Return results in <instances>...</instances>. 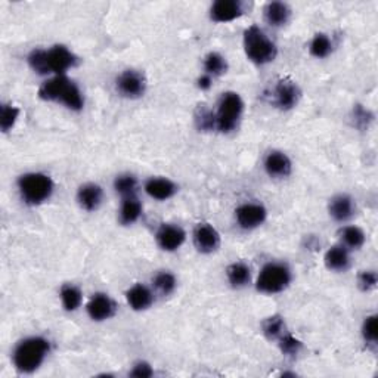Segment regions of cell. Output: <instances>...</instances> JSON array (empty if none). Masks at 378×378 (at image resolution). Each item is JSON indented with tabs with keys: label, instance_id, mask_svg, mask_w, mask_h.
Wrapping results in <instances>:
<instances>
[{
	"label": "cell",
	"instance_id": "1",
	"mask_svg": "<svg viewBox=\"0 0 378 378\" xmlns=\"http://www.w3.org/2000/svg\"><path fill=\"white\" fill-rule=\"evenodd\" d=\"M30 68L39 76H66V72L77 66L79 58L64 45L50 49H33L27 57Z\"/></svg>",
	"mask_w": 378,
	"mask_h": 378
},
{
	"label": "cell",
	"instance_id": "2",
	"mask_svg": "<svg viewBox=\"0 0 378 378\" xmlns=\"http://www.w3.org/2000/svg\"><path fill=\"white\" fill-rule=\"evenodd\" d=\"M39 98L48 102L66 105L71 111H81L85 107L83 93L74 81L67 76H54L39 88Z\"/></svg>",
	"mask_w": 378,
	"mask_h": 378
},
{
	"label": "cell",
	"instance_id": "3",
	"mask_svg": "<svg viewBox=\"0 0 378 378\" xmlns=\"http://www.w3.org/2000/svg\"><path fill=\"white\" fill-rule=\"evenodd\" d=\"M50 352V343L45 337L33 335L21 340L14 349L12 361L18 372L33 374L46 361Z\"/></svg>",
	"mask_w": 378,
	"mask_h": 378
},
{
	"label": "cell",
	"instance_id": "4",
	"mask_svg": "<svg viewBox=\"0 0 378 378\" xmlns=\"http://www.w3.org/2000/svg\"><path fill=\"white\" fill-rule=\"evenodd\" d=\"M243 45L247 58L257 66H266L278 55L277 45L259 26H251L244 31Z\"/></svg>",
	"mask_w": 378,
	"mask_h": 378
},
{
	"label": "cell",
	"instance_id": "5",
	"mask_svg": "<svg viewBox=\"0 0 378 378\" xmlns=\"http://www.w3.org/2000/svg\"><path fill=\"white\" fill-rule=\"evenodd\" d=\"M17 186L23 201L28 206L43 204L52 197L55 189L52 177L40 172H31L19 176Z\"/></svg>",
	"mask_w": 378,
	"mask_h": 378
},
{
	"label": "cell",
	"instance_id": "6",
	"mask_svg": "<svg viewBox=\"0 0 378 378\" xmlns=\"http://www.w3.org/2000/svg\"><path fill=\"white\" fill-rule=\"evenodd\" d=\"M291 269L284 261H269L256 279V290L263 294H278L287 290L291 284Z\"/></svg>",
	"mask_w": 378,
	"mask_h": 378
},
{
	"label": "cell",
	"instance_id": "7",
	"mask_svg": "<svg viewBox=\"0 0 378 378\" xmlns=\"http://www.w3.org/2000/svg\"><path fill=\"white\" fill-rule=\"evenodd\" d=\"M244 112V102L237 92H225L219 99L216 114V129L220 133L234 132Z\"/></svg>",
	"mask_w": 378,
	"mask_h": 378
},
{
	"label": "cell",
	"instance_id": "8",
	"mask_svg": "<svg viewBox=\"0 0 378 378\" xmlns=\"http://www.w3.org/2000/svg\"><path fill=\"white\" fill-rule=\"evenodd\" d=\"M115 88L121 97L128 99H138L146 92V79L138 70H124L115 80Z\"/></svg>",
	"mask_w": 378,
	"mask_h": 378
},
{
	"label": "cell",
	"instance_id": "9",
	"mask_svg": "<svg viewBox=\"0 0 378 378\" xmlns=\"http://www.w3.org/2000/svg\"><path fill=\"white\" fill-rule=\"evenodd\" d=\"M268 210L263 204L246 203L235 210V219L239 228L246 230H253L266 222Z\"/></svg>",
	"mask_w": 378,
	"mask_h": 378
},
{
	"label": "cell",
	"instance_id": "10",
	"mask_svg": "<svg viewBox=\"0 0 378 378\" xmlns=\"http://www.w3.org/2000/svg\"><path fill=\"white\" fill-rule=\"evenodd\" d=\"M192 238L195 248L203 255L215 253V251L219 250L220 243H222L217 229L210 223H198L194 229Z\"/></svg>",
	"mask_w": 378,
	"mask_h": 378
},
{
	"label": "cell",
	"instance_id": "11",
	"mask_svg": "<svg viewBox=\"0 0 378 378\" xmlns=\"http://www.w3.org/2000/svg\"><path fill=\"white\" fill-rule=\"evenodd\" d=\"M301 97L297 83L291 80H279L274 88V105L282 111L292 110Z\"/></svg>",
	"mask_w": 378,
	"mask_h": 378
},
{
	"label": "cell",
	"instance_id": "12",
	"mask_svg": "<svg viewBox=\"0 0 378 378\" xmlns=\"http://www.w3.org/2000/svg\"><path fill=\"white\" fill-rule=\"evenodd\" d=\"M157 244L163 250L167 251V253H172V251L179 250L185 239H186V232L177 225L173 223H163L159 230L155 234Z\"/></svg>",
	"mask_w": 378,
	"mask_h": 378
},
{
	"label": "cell",
	"instance_id": "13",
	"mask_svg": "<svg viewBox=\"0 0 378 378\" xmlns=\"http://www.w3.org/2000/svg\"><path fill=\"white\" fill-rule=\"evenodd\" d=\"M89 318L94 322H103L111 319L115 315V303L108 294H93L86 306Z\"/></svg>",
	"mask_w": 378,
	"mask_h": 378
},
{
	"label": "cell",
	"instance_id": "14",
	"mask_svg": "<svg viewBox=\"0 0 378 378\" xmlns=\"http://www.w3.org/2000/svg\"><path fill=\"white\" fill-rule=\"evenodd\" d=\"M244 14V5L239 0H217L210 8V18L215 23H230Z\"/></svg>",
	"mask_w": 378,
	"mask_h": 378
},
{
	"label": "cell",
	"instance_id": "15",
	"mask_svg": "<svg viewBox=\"0 0 378 378\" xmlns=\"http://www.w3.org/2000/svg\"><path fill=\"white\" fill-rule=\"evenodd\" d=\"M265 170L270 177L275 179H286L291 175L292 164L288 155L282 151H270L265 159Z\"/></svg>",
	"mask_w": 378,
	"mask_h": 378
},
{
	"label": "cell",
	"instance_id": "16",
	"mask_svg": "<svg viewBox=\"0 0 378 378\" xmlns=\"http://www.w3.org/2000/svg\"><path fill=\"white\" fill-rule=\"evenodd\" d=\"M328 212L335 222H340V223L348 222V220H350L355 216V212H356L353 198L349 197L348 194L334 195L330 199Z\"/></svg>",
	"mask_w": 378,
	"mask_h": 378
},
{
	"label": "cell",
	"instance_id": "17",
	"mask_svg": "<svg viewBox=\"0 0 378 378\" xmlns=\"http://www.w3.org/2000/svg\"><path fill=\"white\" fill-rule=\"evenodd\" d=\"M77 201L80 207L86 212L98 210L103 201V191L98 183H85L79 188Z\"/></svg>",
	"mask_w": 378,
	"mask_h": 378
},
{
	"label": "cell",
	"instance_id": "18",
	"mask_svg": "<svg viewBox=\"0 0 378 378\" xmlns=\"http://www.w3.org/2000/svg\"><path fill=\"white\" fill-rule=\"evenodd\" d=\"M126 300L129 306L136 312H143L150 309L154 303V292L143 284H136L126 291Z\"/></svg>",
	"mask_w": 378,
	"mask_h": 378
},
{
	"label": "cell",
	"instance_id": "19",
	"mask_svg": "<svg viewBox=\"0 0 378 378\" xmlns=\"http://www.w3.org/2000/svg\"><path fill=\"white\" fill-rule=\"evenodd\" d=\"M145 192L151 198L159 199V201H166L170 199L177 192V185L167 179V177H151L145 182Z\"/></svg>",
	"mask_w": 378,
	"mask_h": 378
},
{
	"label": "cell",
	"instance_id": "20",
	"mask_svg": "<svg viewBox=\"0 0 378 378\" xmlns=\"http://www.w3.org/2000/svg\"><path fill=\"white\" fill-rule=\"evenodd\" d=\"M325 266L334 272H346L350 268V255L349 250L343 244L332 246L327 250L324 257Z\"/></svg>",
	"mask_w": 378,
	"mask_h": 378
},
{
	"label": "cell",
	"instance_id": "21",
	"mask_svg": "<svg viewBox=\"0 0 378 378\" xmlns=\"http://www.w3.org/2000/svg\"><path fill=\"white\" fill-rule=\"evenodd\" d=\"M263 15H265V21L269 26L278 28V27H284L288 23L291 18V9L287 3L284 2H270L265 6Z\"/></svg>",
	"mask_w": 378,
	"mask_h": 378
},
{
	"label": "cell",
	"instance_id": "22",
	"mask_svg": "<svg viewBox=\"0 0 378 378\" xmlns=\"http://www.w3.org/2000/svg\"><path fill=\"white\" fill-rule=\"evenodd\" d=\"M141 215H142V203L139 201L138 197L132 195V197L123 198V203L119 212V220L121 225L129 226L136 223L139 220Z\"/></svg>",
	"mask_w": 378,
	"mask_h": 378
},
{
	"label": "cell",
	"instance_id": "23",
	"mask_svg": "<svg viewBox=\"0 0 378 378\" xmlns=\"http://www.w3.org/2000/svg\"><path fill=\"white\" fill-rule=\"evenodd\" d=\"M226 278L234 288H244L251 282V269L244 261H235L226 269Z\"/></svg>",
	"mask_w": 378,
	"mask_h": 378
},
{
	"label": "cell",
	"instance_id": "24",
	"mask_svg": "<svg viewBox=\"0 0 378 378\" xmlns=\"http://www.w3.org/2000/svg\"><path fill=\"white\" fill-rule=\"evenodd\" d=\"M61 301L67 312H76L83 301V294L79 287L72 284H66L61 288Z\"/></svg>",
	"mask_w": 378,
	"mask_h": 378
},
{
	"label": "cell",
	"instance_id": "25",
	"mask_svg": "<svg viewBox=\"0 0 378 378\" xmlns=\"http://www.w3.org/2000/svg\"><path fill=\"white\" fill-rule=\"evenodd\" d=\"M341 244L348 250H359L365 244V232L358 226H344L340 232Z\"/></svg>",
	"mask_w": 378,
	"mask_h": 378
},
{
	"label": "cell",
	"instance_id": "26",
	"mask_svg": "<svg viewBox=\"0 0 378 378\" xmlns=\"http://www.w3.org/2000/svg\"><path fill=\"white\" fill-rule=\"evenodd\" d=\"M228 71V61L219 52H210L204 58V74L210 77L222 76Z\"/></svg>",
	"mask_w": 378,
	"mask_h": 378
},
{
	"label": "cell",
	"instance_id": "27",
	"mask_svg": "<svg viewBox=\"0 0 378 378\" xmlns=\"http://www.w3.org/2000/svg\"><path fill=\"white\" fill-rule=\"evenodd\" d=\"M261 330H263V334L266 335L268 340L278 341L281 335L287 332L286 321H284V318L279 317V315H272V317L266 318L263 324H261Z\"/></svg>",
	"mask_w": 378,
	"mask_h": 378
},
{
	"label": "cell",
	"instance_id": "28",
	"mask_svg": "<svg viewBox=\"0 0 378 378\" xmlns=\"http://www.w3.org/2000/svg\"><path fill=\"white\" fill-rule=\"evenodd\" d=\"M309 50H310V55L315 58L318 59L327 58L332 52V41L327 34L324 33L315 34V37L312 39L309 45Z\"/></svg>",
	"mask_w": 378,
	"mask_h": 378
},
{
	"label": "cell",
	"instance_id": "29",
	"mask_svg": "<svg viewBox=\"0 0 378 378\" xmlns=\"http://www.w3.org/2000/svg\"><path fill=\"white\" fill-rule=\"evenodd\" d=\"M114 189H115V192L121 195V198L136 195V192H138V179H136L133 175H129V173L120 175L115 177Z\"/></svg>",
	"mask_w": 378,
	"mask_h": 378
},
{
	"label": "cell",
	"instance_id": "30",
	"mask_svg": "<svg viewBox=\"0 0 378 378\" xmlns=\"http://www.w3.org/2000/svg\"><path fill=\"white\" fill-rule=\"evenodd\" d=\"M152 284L155 290L159 291L161 296H170V294L176 290L177 281L176 277L169 270H161L152 279Z\"/></svg>",
	"mask_w": 378,
	"mask_h": 378
},
{
	"label": "cell",
	"instance_id": "31",
	"mask_svg": "<svg viewBox=\"0 0 378 378\" xmlns=\"http://www.w3.org/2000/svg\"><path fill=\"white\" fill-rule=\"evenodd\" d=\"M19 108L12 103H3L0 108V129L3 133H8L15 128V124L19 119Z\"/></svg>",
	"mask_w": 378,
	"mask_h": 378
},
{
	"label": "cell",
	"instance_id": "32",
	"mask_svg": "<svg viewBox=\"0 0 378 378\" xmlns=\"http://www.w3.org/2000/svg\"><path fill=\"white\" fill-rule=\"evenodd\" d=\"M278 346H279L281 353L286 356H297L300 350L303 349V343L290 332L281 335V337L278 339Z\"/></svg>",
	"mask_w": 378,
	"mask_h": 378
},
{
	"label": "cell",
	"instance_id": "33",
	"mask_svg": "<svg viewBox=\"0 0 378 378\" xmlns=\"http://www.w3.org/2000/svg\"><path fill=\"white\" fill-rule=\"evenodd\" d=\"M195 124L198 130L210 132L216 129V114L206 107H199L195 112Z\"/></svg>",
	"mask_w": 378,
	"mask_h": 378
},
{
	"label": "cell",
	"instance_id": "34",
	"mask_svg": "<svg viewBox=\"0 0 378 378\" xmlns=\"http://www.w3.org/2000/svg\"><path fill=\"white\" fill-rule=\"evenodd\" d=\"M362 337L365 343L368 344H377L378 339V324H377V315H370L364 319L362 324Z\"/></svg>",
	"mask_w": 378,
	"mask_h": 378
},
{
	"label": "cell",
	"instance_id": "35",
	"mask_svg": "<svg viewBox=\"0 0 378 378\" xmlns=\"http://www.w3.org/2000/svg\"><path fill=\"white\" fill-rule=\"evenodd\" d=\"M353 120H355L356 128L365 129L368 128V124L371 123L372 114L368 110H365L362 105H356V107L353 108Z\"/></svg>",
	"mask_w": 378,
	"mask_h": 378
},
{
	"label": "cell",
	"instance_id": "36",
	"mask_svg": "<svg viewBox=\"0 0 378 378\" xmlns=\"http://www.w3.org/2000/svg\"><path fill=\"white\" fill-rule=\"evenodd\" d=\"M378 277L374 270H362L358 275V286L362 291H371L377 287Z\"/></svg>",
	"mask_w": 378,
	"mask_h": 378
},
{
	"label": "cell",
	"instance_id": "37",
	"mask_svg": "<svg viewBox=\"0 0 378 378\" xmlns=\"http://www.w3.org/2000/svg\"><path fill=\"white\" fill-rule=\"evenodd\" d=\"M129 375L130 377H138V378H148V377L154 375V370H152V366L148 362L139 361V362H136L133 365V368L129 372Z\"/></svg>",
	"mask_w": 378,
	"mask_h": 378
},
{
	"label": "cell",
	"instance_id": "38",
	"mask_svg": "<svg viewBox=\"0 0 378 378\" xmlns=\"http://www.w3.org/2000/svg\"><path fill=\"white\" fill-rule=\"evenodd\" d=\"M213 85V77H210L207 74H203L201 77H198L197 80V86L201 90H208Z\"/></svg>",
	"mask_w": 378,
	"mask_h": 378
}]
</instances>
